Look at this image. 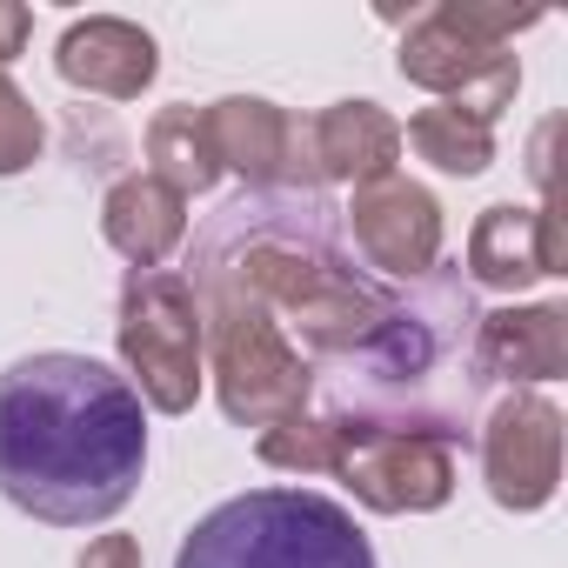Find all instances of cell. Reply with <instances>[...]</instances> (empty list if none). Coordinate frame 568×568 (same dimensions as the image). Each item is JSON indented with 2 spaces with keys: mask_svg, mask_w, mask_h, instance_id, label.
<instances>
[{
  "mask_svg": "<svg viewBox=\"0 0 568 568\" xmlns=\"http://www.w3.org/2000/svg\"><path fill=\"white\" fill-rule=\"evenodd\" d=\"M141 154H148V168H141V174H154V181H161V187H174L181 201H194V194H214V187H221V161H214V141H207V121H201V108H194V101L161 108V114L148 121V134H141Z\"/></svg>",
  "mask_w": 568,
  "mask_h": 568,
  "instance_id": "2e32d148",
  "label": "cell"
},
{
  "mask_svg": "<svg viewBox=\"0 0 568 568\" xmlns=\"http://www.w3.org/2000/svg\"><path fill=\"white\" fill-rule=\"evenodd\" d=\"M561 274H568V247H561L555 201H535V207L495 201V207L475 214V227H468V288L521 295L535 281H561Z\"/></svg>",
  "mask_w": 568,
  "mask_h": 568,
  "instance_id": "8fae6325",
  "label": "cell"
},
{
  "mask_svg": "<svg viewBox=\"0 0 568 568\" xmlns=\"http://www.w3.org/2000/svg\"><path fill=\"white\" fill-rule=\"evenodd\" d=\"M28 34H34V14L21 8V0H0V74L28 54Z\"/></svg>",
  "mask_w": 568,
  "mask_h": 568,
  "instance_id": "44dd1931",
  "label": "cell"
},
{
  "mask_svg": "<svg viewBox=\"0 0 568 568\" xmlns=\"http://www.w3.org/2000/svg\"><path fill=\"white\" fill-rule=\"evenodd\" d=\"M74 568H141V541L121 535V528H108V535H94V541L81 548Z\"/></svg>",
  "mask_w": 568,
  "mask_h": 568,
  "instance_id": "ffe728a7",
  "label": "cell"
},
{
  "mask_svg": "<svg viewBox=\"0 0 568 568\" xmlns=\"http://www.w3.org/2000/svg\"><path fill=\"white\" fill-rule=\"evenodd\" d=\"M541 28L535 8H501V0H435L415 8L402 28V81L475 114L481 128H495L515 94H521V61H515V34Z\"/></svg>",
  "mask_w": 568,
  "mask_h": 568,
  "instance_id": "277c9868",
  "label": "cell"
},
{
  "mask_svg": "<svg viewBox=\"0 0 568 568\" xmlns=\"http://www.w3.org/2000/svg\"><path fill=\"white\" fill-rule=\"evenodd\" d=\"M174 568H382L362 521L315 488H247L207 508Z\"/></svg>",
  "mask_w": 568,
  "mask_h": 568,
  "instance_id": "3957f363",
  "label": "cell"
},
{
  "mask_svg": "<svg viewBox=\"0 0 568 568\" xmlns=\"http://www.w3.org/2000/svg\"><path fill=\"white\" fill-rule=\"evenodd\" d=\"M54 74L81 94H101V101H141L154 81H161V48L141 21H121V14H88V21H68L61 41H54Z\"/></svg>",
  "mask_w": 568,
  "mask_h": 568,
  "instance_id": "7c38bea8",
  "label": "cell"
},
{
  "mask_svg": "<svg viewBox=\"0 0 568 568\" xmlns=\"http://www.w3.org/2000/svg\"><path fill=\"white\" fill-rule=\"evenodd\" d=\"M308 148H315L322 187H362V181L395 174V161H402V121L382 101H368V94L328 101L322 114H308Z\"/></svg>",
  "mask_w": 568,
  "mask_h": 568,
  "instance_id": "5bb4252c",
  "label": "cell"
},
{
  "mask_svg": "<svg viewBox=\"0 0 568 568\" xmlns=\"http://www.w3.org/2000/svg\"><path fill=\"white\" fill-rule=\"evenodd\" d=\"M561 408L535 388H508L488 415H481V481L488 501L508 515H541L561 488Z\"/></svg>",
  "mask_w": 568,
  "mask_h": 568,
  "instance_id": "9c48e42d",
  "label": "cell"
},
{
  "mask_svg": "<svg viewBox=\"0 0 568 568\" xmlns=\"http://www.w3.org/2000/svg\"><path fill=\"white\" fill-rule=\"evenodd\" d=\"M548 141H555V121H541V128H535V148H528V174H535L541 201H548Z\"/></svg>",
  "mask_w": 568,
  "mask_h": 568,
  "instance_id": "7402d4cb",
  "label": "cell"
},
{
  "mask_svg": "<svg viewBox=\"0 0 568 568\" xmlns=\"http://www.w3.org/2000/svg\"><path fill=\"white\" fill-rule=\"evenodd\" d=\"M114 348H121V368H128V388L141 395V408L187 415L201 402V382H207L201 302L181 267H128Z\"/></svg>",
  "mask_w": 568,
  "mask_h": 568,
  "instance_id": "8992f818",
  "label": "cell"
},
{
  "mask_svg": "<svg viewBox=\"0 0 568 568\" xmlns=\"http://www.w3.org/2000/svg\"><path fill=\"white\" fill-rule=\"evenodd\" d=\"M148 468V408L94 355H21L0 368V495L48 528L114 521Z\"/></svg>",
  "mask_w": 568,
  "mask_h": 568,
  "instance_id": "7a4b0ae2",
  "label": "cell"
},
{
  "mask_svg": "<svg viewBox=\"0 0 568 568\" xmlns=\"http://www.w3.org/2000/svg\"><path fill=\"white\" fill-rule=\"evenodd\" d=\"M181 274L227 281L247 302H261L315 375L348 362L402 295L355 261V247L342 234V207L328 201V187L234 194L194 234Z\"/></svg>",
  "mask_w": 568,
  "mask_h": 568,
  "instance_id": "6da1fadb",
  "label": "cell"
},
{
  "mask_svg": "<svg viewBox=\"0 0 568 568\" xmlns=\"http://www.w3.org/2000/svg\"><path fill=\"white\" fill-rule=\"evenodd\" d=\"M254 455L267 468H288V475H328L335 468V428L322 415H295V422H274L254 435Z\"/></svg>",
  "mask_w": 568,
  "mask_h": 568,
  "instance_id": "ac0fdd59",
  "label": "cell"
},
{
  "mask_svg": "<svg viewBox=\"0 0 568 568\" xmlns=\"http://www.w3.org/2000/svg\"><path fill=\"white\" fill-rule=\"evenodd\" d=\"M41 148H48V121H41V108L14 88V74H0V181L28 174V168L41 161Z\"/></svg>",
  "mask_w": 568,
  "mask_h": 568,
  "instance_id": "d6986e66",
  "label": "cell"
},
{
  "mask_svg": "<svg viewBox=\"0 0 568 568\" xmlns=\"http://www.w3.org/2000/svg\"><path fill=\"white\" fill-rule=\"evenodd\" d=\"M402 141L415 148V161H428L435 174H455V181H475V174L495 168V128H481L475 114H462V108H448V101L422 108V114L402 128Z\"/></svg>",
  "mask_w": 568,
  "mask_h": 568,
  "instance_id": "e0dca14e",
  "label": "cell"
},
{
  "mask_svg": "<svg viewBox=\"0 0 568 568\" xmlns=\"http://www.w3.org/2000/svg\"><path fill=\"white\" fill-rule=\"evenodd\" d=\"M475 368L481 382L548 388L568 375V308L561 302H508L475 315Z\"/></svg>",
  "mask_w": 568,
  "mask_h": 568,
  "instance_id": "4fadbf2b",
  "label": "cell"
},
{
  "mask_svg": "<svg viewBox=\"0 0 568 568\" xmlns=\"http://www.w3.org/2000/svg\"><path fill=\"white\" fill-rule=\"evenodd\" d=\"M342 234H348L355 261L375 281H388V288H408V281L442 267V201H435V187L408 181L402 168L348 187Z\"/></svg>",
  "mask_w": 568,
  "mask_h": 568,
  "instance_id": "ba28073f",
  "label": "cell"
},
{
  "mask_svg": "<svg viewBox=\"0 0 568 568\" xmlns=\"http://www.w3.org/2000/svg\"><path fill=\"white\" fill-rule=\"evenodd\" d=\"M201 302V355L214 375V402L234 428H274L295 422L315 402V368L302 362V348L274 328V315L261 302H247L227 281H187Z\"/></svg>",
  "mask_w": 568,
  "mask_h": 568,
  "instance_id": "5b68a950",
  "label": "cell"
},
{
  "mask_svg": "<svg viewBox=\"0 0 568 568\" xmlns=\"http://www.w3.org/2000/svg\"><path fill=\"white\" fill-rule=\"evenodd\" d=\"M335 428V481L368 508V515H435L455 495V448L442 435L415 428Z\"/></svg>",
  "mask_w": 568,
  "mask_h": 568,
  "instance_id": "52a82bcc",
  "label": "cell"
},
{
  "mask_svg": "<svg viewBox=\"0 0 568 568\" xmlns=\"http://www.w3.org/2000/svg\"><path fill=\"white\" fill-rule=\"evenodd\" d=\"M101 234L128 267H168V254L187 241V201L154 174H121L101 194Z\"/></svg>",
  "mask_w": 568,
  "mask_h": 568,
  "instance_id": "9a60e30c",
  "label": "cell"
},
{
  "mask_svg": "<svg viewBox=\"0 0 568 568\" xmlns=\"http://www.w3.org/2000/svg\"><path fill=\"white\" fill-rule=\"evenodd\" d=\"M207 141L221 174L241 181V194L261 187H322L315 174V148H308V114H288L267 94H221L201 108Z\"/></svg>",
  "mask_w": 568,
  "mask_h": 568,
  "instance_id": "30bf717a",
  "label": "cell"
}]
</instances>
